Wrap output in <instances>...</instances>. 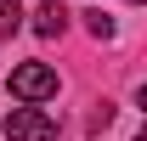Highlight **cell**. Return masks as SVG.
Segmentation results:
<instances>
[{
  "label": "cell",
  "mask_w": 147,
  "mask_h": 141,
  "mask_svg": "<svg viewBox=\"0 0 147 141\" xmlns=\"http://www.w3.org/2000/svg\"><path fill=\"white\" fill-rule=\"evenodd\" d=\"M11 96L45 102V96H57V73L45 68V62H23V68H11Z\"/></svg>",
  "instance_id": "6da1fadb"
},
{
  "label": "cell",
  "mask_w": 147,
  "mask_h": 141,
  "mask_svg": "<svg viewBox=\"0 0 147 141\" xmlns=\"http://www.w3.org/2000/svg\"><path fill=\"white\" fill-rule=\"evenodd\" d=\"M6 141H57V124L40 113V107H11L6 119Z\"/></svg>",
  "instance_id": "7a4b0ae2"
},
{
  "label": "cell",
  "mask_w": 147,
  "mask_h": 141,
  "mask_svg": "<svg viewBox=\"0 0 147 141\" xmlns=\"http://www.w3.org/2000/svg\"><path fill=\"white\" fill-rule=\"evenodd\" d=\"M62 28H68V11H62L57 0H45V6H40V11H34V34H45V40H57V34H62Z\"/></svg>",
  "instance_id": "3957f363"
},
{
  "label": "cell",
  "mask_w": 147,
  "mask_h": 141,
  "mask_svg": "<svg viewBox=\"0 0 147 141\" xmlns=\"http://www.w3.org/2000/svg\"><path fill=\"white\" fill-rule=\"evenodd\" d=\"M17 28H23V6L17 0H0V40H11Z\"/></svg>",
  "instance_id": "277c9868"
},
{
  "label": "cell",
  "mask_w": 147,
  "mask_h": 141,
  "mask_svg": "<svg viewBox=\"0 0 147 141\" xmlns=\"http://www.w3.org/2000/svg\"><path fill=\"white\" fill-rule=\"evenodd\" d=\"M91 34H96V40H113V17H102V11H91Z\"/></svg>",
  "instance_id": "5b68a950"
},
{
  "label": "cell",
  "mask_w": 147,
  "mask_h": 141,
  "mask_svg": "<svg viewBox=\"0 0 147 141\" xmlns=\"http://www.w3.org/2000/svg\"><path fill=\"white\" fill-rule=\"evenodd\" d=\"M136 141H147V124H142V136H136Z\"/></svg>",
  "instance_id": "8992f818"
},
{
  "label": "cell",
  "mask_w": 147,
  "mask_h": 141,
  "mask_svg": "<svg viewBox=\"0 0 147 141\" xmlns=\"http://www.w3.org/2000/svg\"><path fill=\"white\" fill-rule=\"evenodd\" d=\"M142 107H147V85H142Z\"/></svg>",
  "instance_id": "52a82bcc"
},
{
  "label": "cell",
  "mask_w": 147,
  "mask_h": 141,
  "mask_svg": "<svg viewBox=\"0 0 147 141\" xmlns=\"http://www.w3.org/2000/svg\"><path fill=\"white\" fill-rule=\"evenodd\" d=\"M130 6H147V0H130Z\"/></svg>",
  "instance_id": "ba28073f"
}]
</instances>
